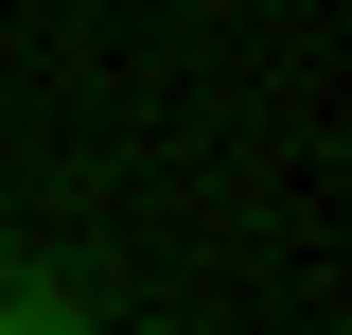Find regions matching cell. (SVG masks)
<instances>
[{
    "label": "cell",
    "instance_id": "6da1fadb",
    "mask_svg": "<svg viewBox=\"0 0 352 335\" xmlns=\"http://www.w3.org/2000/svg\"><path fill=\"white\" fill-rule=\"evenodd\" d=\"M0 335H106V300H88L71 265H36V247H18V265H0Z\"/></svg>",
    "mask_w": 352,
    "mask_h": 335
},
{
    "label": "cell",
    "instance_id": "7a4b0ae2",
    "mask_svg": "<svg viewBox=\"0 0 352 335\" xmlns=\"http://www.w3.org/2000/svg\"><path fill=\"white\" fill-rule=\"evenodd\" d=\"M0 265H18V212H0Z\"/></svg>",
    "mask_w": 352,
    "mask_h": 335
}]
</instances>
